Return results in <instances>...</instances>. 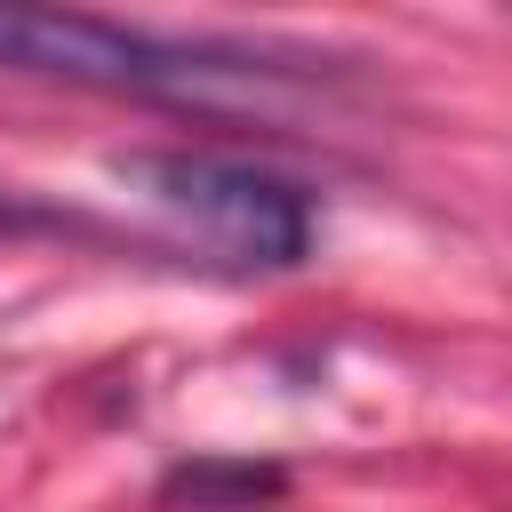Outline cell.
Wrapping results in <instances>:
<instances>
[{"label": "cell", "mask_w": 512, "mask_h": 512, "mask_svg": "<svg viewBox=\"0 0 512 512\" xmlns=\"http://www.w3.org/2000/svg\"><path fill=\"white\" fill-rule=\"evenodd\" d=\"M0 64L40 80H80L112 96H168V104H264L272 88H304V64L232 40H160L64 0H0Z\"/></svg>", "instance_id": "cell-1"}, {"label": "cell", "mask_w": 512, "mask_h": 512, "mask_svg": "<svg viewBox=\"0 0 512 512\" xmlns=\"http://www.w3.org/2000/svg\"><path fill=\"white\" fill-rule=\"evenodd\" d=\"M120 184H136L152 208L184 216L192 232H208L216 248L248 256V264H304L312 256V192L256 168V160H224V152H120L112 160Z\"/></svg>", "instance_id": "cell-2"}, {"label": "cell", "mask_w": 512, "mask_h": 512, "mask_svg": "<svg viewBox=\"0 0 512 512\" xmlns=\"http://www.w3.org/2000/svg\"><path fill=\"white\" fill-rule=\"evenodd\" d=\"M272 488H280V472H256V464H192V472L168 480V496H192L200 512H240Z\"/></svg>", "instance_id": "cell-3"}, {"label": "cell", "mask_w": 512, "mask_h": 512, "mask_svg": "<svg viewBox=\"0 0 512 512\" xmlns=\"http://www.w3.org/2000/svg\"><path fill=\"white\" fill-rule=\"evenodd\" d=\"M40 224H56V208H40V200H24V192L0 184V232H40Z\"/></svg>", "instance_id": "cell-4"}]
</instances>
